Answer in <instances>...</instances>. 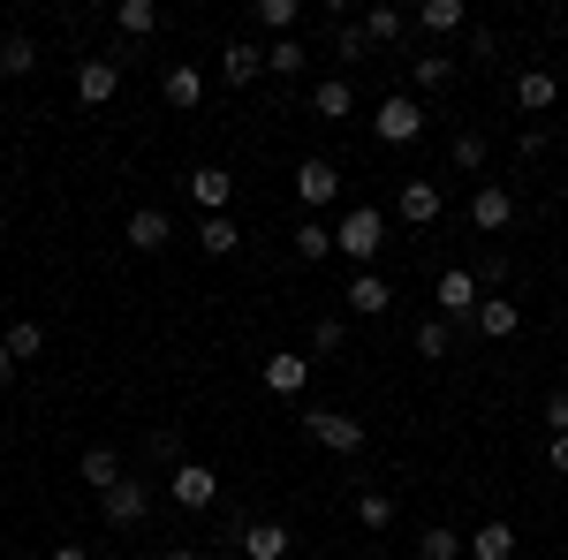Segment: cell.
<instances>
[{
	"label": "cell",
	"instance_id": "obj_12",
	"mask_svg": "<svg viewBox=\"0 0 568 560\" xmlns=\"http://www.w3.org/2000/svg\"><path fill=\"white\" fill-rule=\"evenodd\" d=\"M235 546H243V560H288L296 538H288V522H243V538H235Z\"/></svg>",
	"mask_w": 568,
	"mask_h": 560
},
{
	"label": "cell",
	"instance_id": "obj_5",
	"mask_svg": "<svg viewBox=\"0 0 568 560\" xmlns=\"http://www.w3.org/2000/svg\"><path fill=\"white\" fill-rule=\"evenodd\" d=\"M168 500L190 508V516H205V508L220 500V477L205 470V462H182V470H168Z\"/></svg>",
	"mask_w": 568,
	"mask_h": 560
},
{
	"label": "cell",
	"instance_id": "obj_22",
	"mask_svg": "<svg viewBox=\"0 0 568 560\" xmlns=\"http://www.w3.org/2000/svg\"><path fill=\"white\" fill-rule=\"evenodd\" d=\"M417 23H425L433 39H447V31H463V23H470V8H463V0H425V8H417Z\"/></svg>",
	"mask_w": 568,
	"mask_h": 560
},
{
	"label": "cell",
	"instance_id": "obj_29",
	"mask_svg": "<svg viewBox=\"0 0 568 560\" xmlns=\"http://www.w3.org/2000/svg\"><path fill=\"white\" fill-rule=\"evenodd\" d=\"M304 61H311L304 39H273L265 45V69H273V77H304Z\"/></svg>",
	"mask_w": 568,
	"mask_h": 560
},
{
	"label": "cell",
	"instance_id": "obj_16",
	"mask_svg": "<svg viewBox=\"0 0 568 560\" xmlns=\"http://www.w3.org/2000/svg\"><path fill=\"white\" fill-rule=\"evenodd\" d=\"M220 77H227V84H258V77H265V45L235 39L227 53H220Z\"/></svg>",
	"mask_w": 568,
	"mask_h": 560
},
{
	"label": "cell",
	"instance_id": "obj_11",
	"mask_svg": "<svg viewBox=\"0 0 568 560\" xmlns=\"http://www.w3.org/2000/svg\"><path fill=\"white\" fill-rule=\"evenodd\" d=\"M439 205H447V197H439V182H402V190H394V213L409 220V227H433Z\"/></svg>",
	"mask_w": 568,
	"mask_h": 560
},
{
	"label": "cell",
	"instance_id": "obj_24",
	"mask_svg": "<svg viewBox=\"0 0 568 560\" xmlns=\"http://www.w3.org/2000/svg\"><path fill=\"white\" fill-rule=\"evenodd\" d=\"M409 84L417 91H447L455 84V61H447V53H417V61H409Z\"/></svg>",
	"mask_w": 568,
	"mask_h": 560
},
{
	"label": "cell",
	"instance_id": "obj_26",
	"mask_svg": "<svg viewBox=\"0 0 568 560\" xmlns=\"http://www.w3.org/2000/svg\"><path fill=\"white\" fill-rule=\"evenodd\" d=\"M470 560H516V530L508 522H485L478 538H470Z\"/></svg>",
	"mask_w": 568,
	"mask_h": 560
},
{
	"label": "cell",
	"instance_id": "obj_10",
	"mask_svg": "<svg viewBox=\"0 0 568 560\" xmlns=\"http://www.w3.org/2000/svg\"><path fill=\"white\" fill-rule=\"evenodd\" d=\"M182 190H190V205H197L205 220H220V213H227V197H235V174H227V167H190Z\"/></svg>",
	"mask_w": 568,
	"mask_h": 560
},
{
	"label": "cell",
	"instance_id": "obj_6",
	"mask_svg": "<svg viewBox=\"0 0 568 560\" xmlns=\"http://www.w3.org/2000/svg\"><path fill=\"white\" fill-rule=\"evenodd\" d=\"M114 91H122V61H114V53H84V61H77V99H84V106H106Z\"/></svg>",
	"mask_w": 568,
	"mask_h": 560
},
{
	"label": "cell",
	"instance_id": "obj_2",
	"mask_svg": "<svg viewBox=\"0 0 568 560\" xmlns=\"http://www.w3.org/2000/svg\"><path fill=\"white\" fill-rule=\"evenodd\" d=\"M304 439H311V447H326V455H364V439H372V431L356 425V417H342V409H311Z\"/></svg>",
	"mask_w": 568,
	"mask_h": 560
},
{
	"label": "cell",
	"instance_id": "obj_9",
	"mask_svg": "<svg viewBox=\"0 0 568 560\" xmlns=\"http://www.w3.org/2000/svg\"><path fill=\"white\" fill-rule=\"evenodd\" d=\"M508 220H516V190H508V182H478V197H470V227H478V235H500Z\"/></svg>",
	"mask_w": 568,
	"mask_h": 560
},
{
	"label": "cell",
	"instance_id": "obj_1",
	"mask_svg": "<svg viewBox=\"0 0 568 560\" xmlns=\"http://www.w3.org/2000/svg\"><path fill=\"white\" fill-rule=\"evenodd\" d=\"M334 251L372 273V258L387 251V213H379V205H349V213H342V227H334Z\"/></svg>",
	"mask_w": 568,
	"mask_h": 560
},
{
	"label": "cell",
	"instance_id": "obj_35",
	"mask_svg": "<svg viewBox=\"0 0 568 560\" xmlns=\"http://www.w3.org/2000/svg\"><path fill=\"white\" fill-rule=\"evenodd\" d=\"M447 348H455V326H447V318H425V326H417V356H447Z\"/></svg>",
	"mask_w": 568,
	"mask_h": 560
},
{
	"label": "cell",
	"instance_id": "obj_30",
	"mask_svg": "<svg viewBox=\"0 0 568 560\" xmlns=\"http://www.w3.org/2000/svg\"><path fill=\"white\" fill-rule=\"evenodd\" d=\"M349 348V318H311V356H342Z\"/></svg>",
	"mask_w": 568,
	"mask_h": 560
},
{
	"label": "cell",
	"instance_id": "obj_4",
	"mask_svg": "<svg viewBox=\"0 0 568 560\" xmlns=\"http://www.w3.org/2000/svg\"><path fill=\"white\" fill-rule=\"evenodd\" d=\"M99 508H106L114 530H136V522L152 516V485H144V477H122V485H106V492H99Z\"/></svg>",
	"mask_w": 568,
	"mask_h": 560
},
{
	"label": "cell",
	"instance_id": "obj_43",
	"mask_svg": "<svg viewBox=\"0 0 568 560\" xmlns=\"http://www.w3.org/2000/svg\"><path fill=\"white\" fill-rule=\"evenodd\" d=\"M8 379H16V356H8V342H0V387H8Z\"/></svg>",
	"mask_w": 568,
	"mask_h": 560
},
{
	"label": "cell",
	"instance_id": "obj_27",
	"mask_svg": "<svg viewBox=\"0 0 568 560\" xmlns=\"http://www.w3.org/2000/svg\"><path fill=\"white\" fill-rule=\"evenodd\" d=\"M251 16H258V31H273V39H296V16H304V8H296V0H258Z\"/></svg>",
	"mask_w": 568,
	"mask_h": 560
},
{
	"label": "cell",
	"instance_id": "obj_18",
	"mask_svg": "<svg viewBox=\"0 0 568 560\" xmlns=\"http://www.w3.org/2000/svg\"><path fill=\"white\" fill-rule=\"evenodd\" d=\"M554 99H561V84H554V69H524V77H516V106H524V114H546Z\"/></svg>",
	"mask_w": 568,
	"mask_h": 560
},
{
	"label": "cell",
	"instance_id": "obj_21",
	"mask_svg": "<svg viewBox=\"0 0 568 560\" xmlns=\"http://www.w3.org/2000/svg\"><path fill=\"white\" fill-rule=\"evenodd\" d=\"M114 31H122V39H152V31H160V8H152V0H122V8H114Z\"/></svg>",
	"mask_w": 568,
	"mask_h": 560
},
{
	"label": "cell",
	"instance_id": "obj_44",
	"mask_svg": "<svg viewBox=\"0 0 568 560\" xmlns=\"http://www.w3.org/2000/svg\"><path fill=\"white\" fill-rule=\"evenodd\" d=\"M168 560H205V553H197V546H168Z\"/></svg>",
	"mask_w": 568,
	"mask_h": 560
},
{
	"label": "cell",
	"instance_id": "obj_31",
	"mask_svg": "<svg viewBox=\"0 0 568 560\" xmlns=\"http://www.w3.org/2000/svg\"><path fill=\"white\" fill-rule=\"evenodd\" d=\"M311 106H318V114H326V122H342V114H349V106H356V91L342 84V77H326V84L311 91Z\"/></svg>",
	"mask_w": 568,
	"mask_h": 560
},
{
	"label": "cell",
	"instance_id": "obj_34",
	"mask_svg": "<svg viewBox=\"0 0 568 560\" xmlns=\"http://www.w3.org/2000/svg\"><path fill=\"white\" fill-rule=\"evenodd\" d=\"M31 69H39V45H31V39L0 45V77H31Z\"/></svg>",
	"mask_w": 568,
	"mask_h": 560
},
{
	"label": "cell",
	"instance_id": "obj_15",
	"mask_svg": "<svg viewBox=\"0 0 568 560\" xmlns=\"http://www.w3.org/2000/svg\"><path fill=\"white\" fill-rule=\"evenodd\" d=\"M168 235H175V220L160 213V205H136V213H130V243L144 251V258H152V251H168Z\"/></svg>",
	"mask_w": 568,
	"mask_h": 560
},
{
	"label": "cell",
	"instance_id": "obj_32",
	"mask_svg": "<svg viewBox=\"0 0 568 560\" xmlns=\"http://www.w3.org/2000/svg\"><path fill=\"white\" fill-rule=\"evenodd\" d=\"M326 251H334V227H326V220H304V227H296V258L318 265Z\"/></svg>",
	"mask_w": 568,
	"mask_h": 560
},
{
	"label": "cell",
	"instance_id": "obj_8",
	"mask_svg": "<svg viewBox=\"0 0 568 560\" xmlns=\"http://www.w3.org/2000/svg\"><path fill=\"white\" fill-rule=\"evenodd\" d=\"M478 303H485V288H478L470 265H447V273H439V310H447V326H455V318H478Z\"/></svg>",
	"mask_w": 568,
	"mask_h": 560
},
{
	"label": "cell",
	"instance_id": "obj_42",
	"mask_svg": "<svg viewBox=\"0 0 568 560\" xmlns=\"http://www.w3.org/2000/svg\"><path fill=\"white\" fill-rule=\"evenodd\" d=\"M45 560H91V553H84V546H53Z\"/></svg>",
	"mask_w": 568,
	"mask_h": 560
},
{
	"label": "cell",
	"instance_id": "obj_36",
	"mask_svg": "<svg viewBox=\"0 0 568 560\" xmlns=\"http://www.w3.org/2000/svg\"><path fill=\"white\" fill-rule=\"evenodd\" d=\"M356 522H364V530H387L394 522V492H364V500H356Z\"/></svg>",
	"mask_w": 568,
	"mask_h": 560
},
{
	"label": "cell",
	"instance_id": "obj_17",
	"mask_svg": "<svg viewBox=\"0 0 568 560\" xmlns=\"http://www.w3.org/2000/svg\"><path fill=\"white\" fill-rule=\"evenodd\" d=\"M349 310H356V318H379V310H394V281H379V273H356V281H349Z\"/></svg>",
	"mask_w": 568,
	"mask_h": 560
},
{
	"label": "cell",
	"instance_id": "obj_20",
	"mask_svg": "<svg viewBox=\"0 0 568 560\" xmlns=\"http://www.w3.org/2000/svg\"><path fill=\"white\" fill-rule=\"evenodd\" d=\"M417 560H470V538H455L447 522H433V530L417 538Z\"/></svg>",
	"mask_w": 568,
	"mask_h": 560
},
{
	"label": "cell",
	"instance_id": "obj_14",
	"mask_svg": "<svg viewBox=\"0 0 568 560\" xmlns=\"http://www.w3.org/2000/svg\"><path fill=\"white\" fill-rule=\"evenodd\" d=\"M470 326H478L485 342H516V326H524V310H516V303H508V296H485V303H478V318H470Z\"/></svg>",
	"mask_w": 568,
	"mask_h": 560
},
{
	"label": "cell",
	"instance_id": "obj_41",
	"mask_svg": "<svg viewBox=\"0 0 568 560\" xmlns=\"http://www.w3.org/2000/svg\"><path fill=\"white\" fill-rule=\"evenodd\" d=\"M546 462H554V470L568 477V431H554V447H546Z\"/></svg>",
	"mask_w": 568,
	"mask_h": 560
},
{
	"label": "cell",
	"instance_id": "obj_28",
	"mask_svg": "<svg viewBox=\"0 0 568 560\" xmlns=\"http://www.w3.org/2000/svg\"><path fill=\"white\" fill-rule=\"evenodd\" d=\"M402 31H409V16H402V8H387V0H379V8L364 16V39H372V45H394Z\"/></svg>",
	"mask_w": 568,
	"mask_h": 560
},
{
	"label": "cell",
	"instance_id": "obj_33",
	"mask_svg": "<svg viewBox=\"0 0 568 560\" xmlns=\"http://www.w3.org/2000/svg\"><path fill=\"white\" fill-rule=\"evenodd\" d=\"M0 342H8V356H16V364H31V356L45 348V326H31V318H16V326H8Z\"/></svg>",
	"mask_w": 568,
	"mask_h": 560
},
{
	"label": "cell",
	"instance_id": "obj_7",
	"mask_svg": "<svg viewBox=\"0 0 568 560\" xmlns=\"http://www.w3.org/2000/svg\"><path fill=\"white\" fill-rule=\"evenodd\" d=\"M296 197H304V213L318 220L342 197V167H334V160H304V167H296Z\"/></svg>",
	"mask_w": 568,
	"mask_h": 560
},
{
	"label": "cell",
	"instance_id": "obj_37",
	"mask_svg": "<svg viewBox=\"0 0 568 560\" xmlns=\"http://www.w3.org/2000/svg\"><path fill=\"white\" fill-rule=\"evenodd\" d=\"M455 167H463V174H478V167H485V136H478V130L455 136Z\"/></svg>",
	"mask_w": 568,
	"mask_h": 560
},
{
	"label": "cell",
	"instance_id": "obj_3",
	"mask_svg": "<svg viewBox=\"0 0 568 560\" xmlns=\"http://www.w3.org/2000/svg\"><path fill=\"white\" fill-rule=\"evenodd\" d=\"M372 130H379V144H417V136H425V106H417L409 91H387Z\"/></svg>",
	"mask_w": 568,
	"mask_h": 560
},
{
	"label": "cell",
	"instance_id": "obj_40",
	"mask_svg": "<svg viewBox=\"0 0 568 560\" xmlns=\"http://www.w3.org/2000/svg\"><path fill=\"white\" fill-rule=\"evenodd\" d=\"M546 425L568 431V387H561V394H546Z\"/></svg>",
	"mask_w": 568,
	"mask_h": 560
},
{
	"label": "cell",
	"instance_id": "obj_13",
	"mask_svg": "<svg viewBox=\"0 0 568 560\" xmlns=\"http://www.w3.org/2000/svg\"><path fill=\"white\" fill-rule=\"evenodd\" d=\"M304 379H311V356H296V348H281V356H265V394H304Z\"/></svg>",
	"mask_w": 568,
	"mask_h": 560
},
{
	"label": "cell",
	"instance_id": "obj_39",
	"mask_svg": "<svg viewBox=\"0 0 568 560\" xmlns=\"http://www.w3.org/2000/svg\"><path fill=\"white\" fill-rule=\"evenodd\" d=\"M152 462H168V470H182V439H175V431H152Z\"/></svg>",
	"mask_w": 568,
	"mask_h": 560
},
{
	"label": "cell",
	"instance_id": "obj_19",
	"mask_svg": "<svg viewBox=\"0 0 568 560\" xmlns=\"http://www.w3.org/2000/svg\"><path fill=\"white\" fill-rule=\"evenodd\" d=\"M160 99H168V106H175V114H190V106H197V99H205V77H197V69H190V61H182V69H168V84H160Z\"/></svg>",
	"mask_w": 568,
	"mask_h": 560
},
{
	"label": "cell",
	"instance_id": "obj_25",
	"mask_svg": "<svg viewBox=\"0 0 568 560\" xmlns=\"http://www.w3.org/2000/svg\"><path fill=\"white\" fill-rule=\"evenodd\" d=\"M84 485H91V492L122 485V455H114V447H84Z\"/></svg>",
	"mask_w": 568,
	"mask_h": 560
},
{
	"label": "cell",
	"instance_id": "obj_38",
	"mask_svg": "<svg viewBox=\"0 0 568 560\" xmlns=\"http://www.w3.org/2000/svg\"><path fill=\"white\" fill-rule=\"evenodd\" d=\"M334 53H342V61H364V53H372V39H364V23H342V39H334Z\"/></svg>",
	"mask_w": 568,
	"mask_h": 560
},
{
	"label": "cell",
	"instance_id": "obj_23",
	"mask_svg": "<svg viewBox=\"0 0 568 560\" xmlns=\"http://www.w3.org/2000/svg\"><path fill=\"white\" fill-rule=\"evenodd\" d=\"M197 243H205V258H235V251H243V227L220 213V220H205V227H197Z\"/></svg>",
	"mask_w": 568,
	"mask_h": 560
},
{
	"label": "cell",
	"instance_id": "obj_45",
	"mask_svg": "<svg viewBox=\"0 0 568 560\" xmlns=\"http://www.w3.org/2000/svg\"><path fill=\"white\" fill-rule=\"evenodd\" d=\"M356 560H372V553H356Z\"/></svg>",
	"mask_w": 568,
	"mask_h": 560
}]
</instances>
